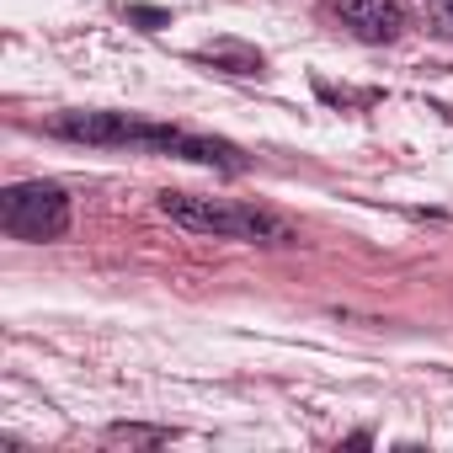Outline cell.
<instances>
[{
	"mask_svg": "<svg viewBox=\"0 0 453 453\" xmlns=\"http://www.w3.org/2000/svg\"><path fill=\"white\" fill-rule=\"evenodd\" d=\"M49 134L75 139V144H139V150H160V155H181L197 165H219V171H246L241 150L208 139V134H187L171 123H150V118H128V112H59L49 123Z\"/></svg>",
	"mask_w": 453,
	"mask_h": 453,
	"instance_id": "obj_1",
	"label": "cell"
},
{
	"mask_svg": "<svg viewBox=\"0 0 453 453\" xmlns=\"http://www.w3.org/2000/svg\"><path fill=\"white\" fill-rule=\"evenodd\" d=\"M160 213L176 219L181 230L213 235V241H251V246H294L299 230L257 203H235V197H197V192H160Z\"/></svg>",
	"mask_w": 453,
	"mask_h": 453,
	"instance_id": "obj_2",
	"label": "cell"
},
{
	"mask_svg": "<svg viewBox=\"0 0 453 453\" xmlns=\"http://www.w3.org/2000/svg\"><path fill=\"white\" fill-rule=\"evenodd\" d=\"M0 224H6V235L33 241V246L59 241L70 230V197L54 181H17L0 192Z\"/></svg>",
	"mask_w": 453,
	"mask_h": 453,
	"instance_id": "obj_3",
	"label": "cell"
},
{
	"mask_svg": "<svg viewBox=\"0 0 453 453\" xmlns=\"http://www.w3.org/2000/svg\"><path fill=\"white\" fill-rule=\"evenodd\" d=\"M336 17L363 43H389V38L405 33V12L395 6V0H336Z\"/></svg>",
	"mask_w": 453,
	"mask_h": 453,
	"instance_id": "obj_4",
	"label": "cell"
},
{
	"mask_svg": "<svg viewBox=\"0 0 453 453\" xmlns=\"http://www.w3.org/2000/svg\"><path fill=\"white\" fill-rule=\"evenodd\" d=\"M203 59H213V65H230V75H262V54H251V49H235V43H213V49H203Z\"/></svg>",
	"mask_w": 453,
	"mask_h": 453,
	"instance_id": "obj_5",
	"label": "cell"
},
{
	"mask_svg": "<svg viewBox=\"0 0 453 453\" xmlns=\"http://www.w3.org/2000/svg\"><path fill=\"white\" fill-rule=\"evenodd\" d=\"M112 437H128V442H171L165 426H112Z\"/></svg>",
	"mask_w": 453,
	"mask_h": 453,
	"instance_id": "obj_6",
	"label": "cell"
},
{
	"mask_svg": "<svg viewBox=\"0 0 453 453\" xmlns=\"http://www.w3.org/2000/svg\"><path fill=\"white\" fill-rule=\"evenodd\" d=\"M128 17H134V22H144V27H165V12H155V6H134Z\"/></svg>",
	"mask_w": 453,
	"mask_h": 453,
	"instance_id": "obj_7",
	"label": "cell"
},
{
	"mask_svg": "<svg viewBox=\"0 0 453 453\" xmlns=\"http://www.w3.org/2000/svg\"><path fill=\"white\" fill-rule=\"evenodd\" d=\"M432 22H437V33H453V6H442V12H432Z\"/></svg>",
	"mask_w": 453,
	"mask_h": 453,
	"instance_id": "obj_8",
	"label": "cell"
}]
</instances>
